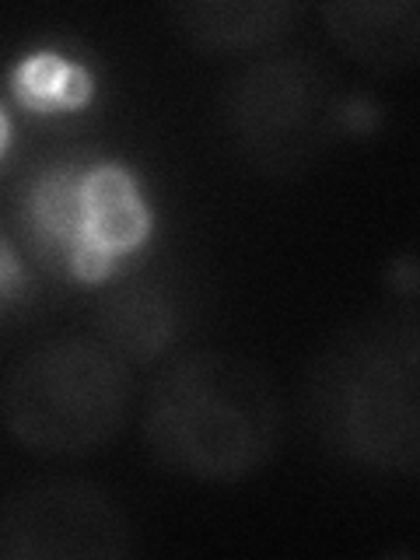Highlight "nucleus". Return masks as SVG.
<instances>
[{
	"label": "nucleus",
	"instance_id": "nucleus-13",
	"mask_svg": "<svg viewBox=\"0 0 420 560\" xmlns=\"http://www.w3.org/2000/svg\"><path fill=\"white\" fill-rule=\"evenodd\" d=\"M8 137H11V122H8L4 109H0V154H4V148H8Z\"/></svg>",
	"mask_w": 420,
	"mask_h": 560
},
{
	"label": "nucleus",
	"instance_id": "nucleus-4",
	"mask_svg": "<svg viewBox=\"0 0 420 560\" xmlns=\"http://www.w3.org/2000/svg\"><path fill=\"white\" fill-rule=\"evenodd\" d=\"M224 109L242 151L262 172L308 165L340 122L326 74L298 52L245 67L228 88Z\"/></svg>",
	"mask_w": 420,
	"mask_h": 560
},
{
	"label": "nucleus",
	"instance_id": "nucleus-10",
	"mask_svg": "<svg viewBox=\"0 0 420 560\" xmlns=\"http://www.w3.org/2000/svg\"><path fill=\"white\" fill-rule=\"evenodd\" d=\"M175 315L168 298L151 284H127L98 312L102 343L122 361H151L172 340Z\"/></svg>",
	"mask_w": 420,
	"mask_h": 560
},
{
	"label": "nucleus",
	"instance_id": "nucleus-1",
	"mask_svg": "<svg viewBox=\"0 0 420 560\" xmlns=\"http://www.w3.org/2000/svg\"><path fill=\"white\" fill-rule=\"evenodd\" d=\"M284 428L273 378L259 364L200 350L168 364L144 402L154 459L203 483H235L270 459Z\"/></svg>",
	"mask_w": 420,
	"mask_h": 560
},
{
	"label": "nucleus",
	"instance_id": "nucleus-11",
	"mask_svg": "<svg viewBox=\"0 0 420 560\" xmlns=\"http://www.w3.org/2000/svg\"><path fill=\"white\" fill-rule=\"evenodd\" d=\"M92 74L88 67L60 57V52H32L11 70V92L25 109L49 113H74L92 102Z\"/></svg>",
	"mask_w": 420,
	"mask_h": 560
},
{
	"label": "nucleus",
	"instance_id": "nucleus-3",
	"mask_svg": "<svg viewBox=\"0 0 420 560\" xmlns=\"http://www.w3.org/2000/svg\"><path fill=\"white\" fill-rule=\"evenodd\" d=\"M130 364L102 340L39 343L4 382L8 431L28 452L88 455L113 442L130 413Z\"/></svg>",
	"mask_w": 420,
	"mask_h": 560
},
{
	"label": "nucleus",
	"instance_id": "nucleus-2",
	"mask_svg": "<svg viewBox=\"0 0 420 560\" xmlns=\"http://www.w3.org/2000/svg\"><path fill=\"white\" fill-rule=\"evenodd\" d=\"M305 399L315 431L337 455L413 477L420 466V347L413 319L343 332L315 361Z\"/></svg>",
	"mask_w": 420,
	"mask_h": 560
},
{
	"label": "nucleus",
	"instance_id": "nucleus-6",
	"mask_svg": "<svg viewBox=\"0 0 420 560\" xmlns=\"http://www.w3.org/2000/svg\"><path fill=\"white\" fill-rule=\"evenodd\" d=\"M151 235V210L133 172L119 162L84 168L81 179V242L67 273L81 284H102L122 256L137 253Z\"/></svg>",
	"mask_w": 420,
	"mask_h": 560
},
{
	"label": "nucleus",
	"instance_id": "nucleus-8",
	"mask_svg": "<svg viewBox=\"0 0 420 560\" xmlns=\"http://www.w3.org/2000/svg\"><path fill=\"white\" fill-rule=\"evenodd\" d=\"M298 8L288 0H189L172 8L186 39L207 52H238L280 39Z\"/></svg>",
	"mask_w": 420,
	"mask_h": 560
},
{
	"label": "nucleus",
	"instance_id": "nucleus-7",
	"mask_svg": "<svg viewBox=\"0 0 420 560\" xmlns=\"http://www.w3.org/2000/svg\"><path fill=\"white\" fill-rule=\"evenodd\" d=\"M319 14L350 60L382 74H399L417 63L420 8L413 0H332Z\"/></svg>",
	"mask_w": 420,
	"mask_h": 560
},
{
	"label": "nucleus",
	"instance_id": "nucleus-5",
	"mask_svg": "<svg viewBox=\"0 0 420 560\" xmlns=\"http://www.w3.org/2000/svg\"><path fill=\"white\" fill-rule=\"evenodd\" d=\"M130 550L122 508L88 480H39L0 512L4 560H116Z\"/></svg>",
	"mask_w": 420,
	"mask_h": 560
},
{
	"label": "nucleus",
	"instance_id": "nucleus-12",
	"mask_svg": "<svg viewBox=\"0 0 420 560\" xmlns=\"http://www.w3.org/2000/svg\"><path fill=\"white\" fill-rule=\"evenodd\" d=\"M22 262H18V256H14V249L11 245L0 238V302L4 298H14L18 291H22Z\"/></svg>",
	"mask_w": 420,
	"mask_h": 560
},
{
	"label": "nucleus",
	"instance_id": "nucleus-9",
	"mask_svg": "<svg viewBox=\"0 0 420 560\" xmlns=\"http://www.w3.org/2000/svg\"><path fill=\"white\" fill-rule=\"evenodd\" d=\"M81 179L84 168L52 165L35 175L25 192V214L35 249L60 270H67L81 242Z\"/></svg>",
	"mask_w": 420,
	"mask_h": 560
}]
</instances>
